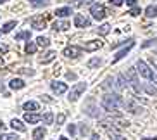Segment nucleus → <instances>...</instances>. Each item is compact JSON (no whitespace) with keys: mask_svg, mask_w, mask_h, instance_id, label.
Here are the masks:
<instances>
[{"mask_svg":"<svg viewBox=\"0 0 157 140\" xmlns=\"http://www.w3.org/2000/svg\"><path fill=\"white\" fill-rule=\"evenodd\" d=\"M36 49H38V45L35 42H28V43H26V47H24V52H26V54H35Z\"/></svg>","mask_w":157,"mask_h":140,"instance_id":"5701e85b","label":"nucleus"},{"mask_svg":"<svg viewBox=\"0 0 157 140\" xmlns=\"http://www.w3.org/2000/svg\"><path fill=\"white\" fill-rule=\"evenodd\" d=\"M4 2H5V0H0V4H4Z\"/></svg>","mask_w":157,"mask_h":140,"instance_id":"603ef678","label":"nucleus"},{"mask_svg":"<svg viewBox=\"0 0 157 140\" xmlns=\"http://www.w3.org/2000/svg\"><path fill=\"white\" fill-rule=\"evenodd\" d=\"M52 28L56 29V31H66V29L71 28V26H69L67 21H56V23L52 24Z\"/></svg>","mask_w":157,"mask_h":140,"instance_id":"dca6fc26","label":"nucleus"},{"mask_svg":"<svg viewBox=\"0 0 157 140\" xmlns=\"http://www.w3.org/2000/svg\"><path fill=\"white\" fill-rule=\"evenodd\" d=\"M123 107H124L126 111H129L131 114H142V111H143L138 104L135 102V100H131V99H126L124 104H123Z\"/></svg>","mask_w":157,"mask_h":140,"instance_id":"0eeeda50","label":"nucleus"},{"mask_svg":"<svg viewBox=\"0 0 157 140\" xmlns=\"http://www.w3.org/2000/svg\"><path fill=\"white\" fill-rule=\"evenodd\" d=\"M109 31H111V24H102L100 28H98V33L100 35H109Z\"/></svg>","mask_w":157,"mask_h":140,"instance_id":"473e14b6","label":"nucleus"},{"mask_svg":"<svg viewBox=\"0 0 157 140\" xmlns=\"http://www.w3.org/2000/svg\"><path fill=\"white\" fill-rule=\"evenodd\" d=\"M154 43H157V37L155 38H154V40H147V42H145V43H143V49H147V47H150V45H154Z\"/></svg>","mask_w":157,"mask_h":140,"instance_id":"4c0bfd02","label":"nucleus"},{"mask_svg":"<svg viewBox=\"0 0 157 140\" xmlns=\"http://www.w3.org/2000/svg\"><path fill=\"white\" fill-rule=\"evenodd\" d=\"M0 33H2V31H0Z\"/></svg>","mask_w":157,"mask_h":140,"instance_id":"864d4df0","label":"nucleus"},{"mask_svg":"<svg viewBox=\"0 0 157 140\" xmlns=\"http://www.w3.org/2000/svg\"><path fill=\"white\" fill-rule=\"evenodd\" d=\"M36 43H38L40 47H48V43H50V40H48L47 37H38V38H36Z\"/></svg>","mask_w":157,"mask_h":140,"instance_id":"c756f323","label":"nucleus"},{"mask_svg":"<svg viewBox=\"0 0 157 140\" xmlns=\"http://www.w3.org/2000/svg\"><path fill=\"white\" fill-rule=\"evenodd\" d=\"M31 28H35V29H43V28H47V21H45V18L43 16H35V18L31 19Z\"/></svg>","mask_w":157,"mask_h":140,"instance_id":"9b49d317","label":"nucleus"},{"mask_svg":"<svg viewBox=\"0 0 157 140\" xmlns=\"http://www.w3.org/2000/svg\"><path fill=\"white\" fill-rule=\"evenodd\" d=\"M52 0H29V4L33 5V7H45V5H48Z\"/></svg>","mask_w":157,"mask_h":140,"instance_id":"a878e982","label":"nucleus"},{"mask_svg":"<svg viewBox=\"0 0 157 140\" xmlns=\"http://www.w3.org/2000/svg\"><path fill=\"white\" fill-rule=\"evenodd\" d=\"M90 14L93 16V19H97V21H102V19L105 18V7L102 4H93L92 7H90Z\"/></svg>","mask_w":157,"mask_h":140,"instance_id":"39448f33","label":"nucleus"},{"mask_svg":"<svg viewBox=\"0 0 157 140\" xmlns=\"http://www.w3.org/2000/svg\"><path fill=\"white\" fill-rule=\"evenodd\" d=\"M67 133L73 137L74 133H76V125H69V126H67Z\"/></svg>","mask_w":157,"mask_h":140,"instance_id":"ea45409f","label":"nucleus"},{"mask_svg":"<svg viewBox=\"0 0 157 140\" xmlns=\"http://www.w3.org/2000/svg\"><path fill=\"white\" fill-rule=\"evenodd\" d=\"M56 56H57V54H56L54 50H48L45 56L40 57V62H42V64H48V62H52L54 59H56Z\"/></svg>","mask_w":157,"mask_h":140,"instance_id":"a211bd4d","label":"nucleus"},{"mask_svg":"<svg viewBox=\"0 0 157 140\" xmlns=\"http://www.w3.org/2000/svg\"><path fill=\"white\" fill-rule=\"evenodd\" d=\"M50 88L54 93H57V95H62V93L67 92V85L62 83V81H59V80H54V81H50Z\"/></svg>","mask_w":157,"mask_h":140,"instance_id":"6e6552de","label":"nucleus"},{"mask_svg":"<svg viewBox=\"0 0 157 140\" xmlns=\"http://www.w3.org/2000/svg\"><path fill=\"white\" fill-rule=\"evenodd\" d=\"M111 4L112 5H123L124 4V0H111Z\"/></svg>","mask_w":157,"mask_h":140,"instance_id":"37998d69","label":"nucleus"},{"mask_svg":"<svg viewBox=\"0 0 157 140\" xmlns=\"http://www.w3.org/2000/svg\"><path fill=\"white\" fill-rule=\"evenodd\" d=\"M109 137H111L112 140H126L124 137H121V135H117V133H114V131H109Z\"/></svg>","mask_w":157,"mask_h":140,"instance_id":"f704fd0d","label":"nucleus"},{"mask_svg":"<svg viewBox=\"0 0 157 140\" xmlns=\"http://www.w3.org/2000/svg\"><path fill=\"white\" fill-rule=\"evenodd\" d=\"M66 78H67V80H76V75L69 71V73H66Z\"/></svg>","mask_w":157,"mask_h":140,"instance_id":"79ce46f5","label":"nucleus"},{"mask_svg":"<svg viewBox=\"0 0 157 140\" xmlns=\"http://www.w3.org/2000/svg\"><path fill=\"white\" fill-rule=\"evenodd\" d=\"M85 90H86V83H76L73 88H71L69 97H67V99H69L71 102H76V100L81 97V93H83Z\"/></svg>","mask_w":157,"mask_h":140,"instance_id":"20e7f679","label":"nucleus"},{"mask_svg":"<svg viewBox=\"0 0 157 140\" xmlns=\"http://www.w3.org/2000/svg\"><path fill=\"white\" fill-rule=\"evenodd\" d=\"M145 16L147 18H155L157 16V5H148L145 9Z\"/></svg>","mask_w":157,"mask_h":140,"instance_id":"4be33fe9","label":"nucleus"},{"mask_svg":"<svg viewBox=\"0 0 157 140\" xmlns=\"http://www.w3.org/2000/svg\"><path fill=\"white\" fill-rule=\"evenodd\" d=\"M17 73H21V75H29V76H33L35 75V69H31V68H21V69H17Z\"/></svg>","mask_w":157,"mask_h":140,"instance_id":"72a5a7b5","label":"nucleus"},{"mask_svg":"<svg viewBox=\"0 0 157 140\" xmlns=\"http://www.w3.org/2000/svg\"><path fill=\"white\" fill-rule=\"evenodd\" d=\"M126 4L131 5V7H135V5H136V0H126Z\"/></svg>","mask_w":157,"mask_h":140,"instance_id":"a18cd8bd","label":"nucleus"},{"mask_svg":"<svg viewBox=\"0 0 157 140\" xmlns=\"http://www.w3.org/2000/svg\"><path fill=\"white\" fill-rule=\"evenodd\" d=\"M10 126H12L14 130H17V131H26V126L23 125V121H19L17 118H14V119L10 121Z\"/></svg>","mask_w":157,"mask_h":140,"instance_id":"412c9836","label":"nucleus"},{"mask_svg":"<svg viewBox=\"0 0 157 140\" xmlns=\"http://www.w3.org/2000/svg\"><path fill=\"white\" fill-rule=\"evenodd\" d=\"M59 140H67V138H66V137H59Z\"/></svg>","mask_w":157,"mask_h":140,"instance_id":"8fccbe9b","label":"nucleus"},{"mask_svg":"<svg viewBox=\"0 0 157 140\" xmlns=\"http://www.w3.org/2000/svg\"><path fill=\"white\" fill-rule=\"evenodd\" d=\"M19 137L16 133H2L0 135V140H17Z\"/></svg>","mask_w":157,"mask_h":140,"instance_id":"7c9ffc66","label":"nucleus"},{"mask_svg":"<svg viewBox=\"0 0 157 140\" xmlns=\"http://www.w3.org/2000/svg\"><path fill=\"white\" fill-rule=\"evenodd\" d=\"M81 52H83V49L78 45H69V47H66L64 50H62V56L66 57H69V59H76V57L81 56Z\"/></svg>","mask_w":157,"mask_h":140,"instance_id":"423d86ee","label":"nucleus"},{"mask_svg":"<svg viewBox=\"0 0 157 140\" xmlns=\"http://www.w3.org/2000/svg\"><path fill=\"white\" fill-rule=\"evenodd\" d=\"M136 71L138 69H135V68H129L128 71H126V78H128L129 85L135 88V92H142L143 90V85H140L138 81V76H136Z\"/></svg>","mask_w":157,"mask_h":140,"instance_id":"7ed1b4c3","label":"nucleus"},{"mask_svg":"<svg viewBox=\"0 0 157 140\" xmlns=\"http://www.w3.org/2000/svg\"><path fill=\"white\" fill-rule=\"evenodd\" d=\"M100 47H102V42H98V40H92V42L85 43V50L93 52V50H97V49H100Z\"/></svg>","mask_w":157,"mask_h":140,"instance_id":"2eb2a0df","label":"nucleus"},{"mask_svg":"<svg viewBox=\"0 0 157 140\" xmlns=\"http://www.w3.org/2000/svg\"><path fill=\"white\" fill-rule=\"evenodd\" d=\"M133 45H135V40H133V38H131V40H129V42H128V45H126L124 49H123V50H119V52H117V54H116V56H114V59H112V62H114V64H116V62H117V61H121L123 57H126V54H128V52L131 50V49H133Z\"/></svg>","mask_w":157,"mask_h":140,"instance_id":"9d476101","label":"nucleus"},{"mask_svg":"<svg viewBox=\"0 0 157 140\" xmlns=\"http://www.w3.org/2000/svg\"><path fill=\"white\" fill-rule=\"evenodd\" d=\"M69 2L73 5H78V7H79V5H83V4H88L90 0H69Z\"/></svg>","mask_w":157,"mask_h":140,"instance_id":"c9c22d12","label":"nucleus"},{"mask_svg":"<svg viewBox=\"0 0 157 140\" xmlns=\"http://www.w3.org/2000/svg\"><path fill=\"white\" fill-rule=\"evenodd\" d=\"M31 38V33L29 31H21L16 35V40H29Z\"/></svg>","mask_w":157,"mask_h":140,"instance_id":"c85d7f7f","label":"nucleus"},{"mask_svg":"<svg viewBox=\"0 0 157 140\" xmlns=\"http://www.w3.org/2000/svg\"><path fill=\"white\" fill-rule=\"evenodd\" d=\"M45 128H42V126H40V128H35V130H33V140H42L43 137H45Z\"/></svg>","mask_w":157,"mask_h":140,"instance_id":"aec40b11","label":"nucleus"},{"mask_svg":"<svg viewBox=\"0 0 157 140\" xmlns=\"http://www.w3.org/2000/svg\"><path fill=\"white\" fill-rule=\"evenodd\" d=\"M114 87V80L112 78H107V80H104V83H102V88L104 90H107V88H112Z\"/></svg>","mask_w":157,"mask_h":140,"instance_id":"2f4dec72","label":"nucleus"},{"mask_svg":"<svg viewBox=\"0 0 157 140\" xmlns=\"http://www.w3.org/2000/svg\"><path fill=\"white\" fill-rule=\"evenodd\" d=\"M16 21H9V23H5L4 26H2V29H0V31L2 33H9V31H12V28H16Z\"/></svg>","mask_w":157,"mask_h":140,"instance_id":"bb28decb","label":"nucleus"},{"mask_svg":"<svg viewBox=\"0 0 157 140\" xmlns=\"http://www.w3.org/2000/svg\"><path fill=\"white\" fill-rule=\"evenodd\" d=\"M57 18H67V16L73 14V10H71V7H59V9L56 10Z\"/></svg>","mask_w":157,"mask_h":140,"instance_id":"6ab92c4d","label":"nucleus"},{"mask_svg":"<svg viewBox=\"0 0 157 140\" xmlns=\"http://www.w3.org/2000/svg\"><path fill=\"white\" fill-rule=\"evenodd\" d=\"M123 104H124V99L121 97L119 93H105L100 100L102 109L107 112H111V114H117Z\"/></svg>","mask_w":157,"mask_h":140,"instance_id":"f257e3e1","label":"nucleus"},{"mask_svg":"<svg viewBox=\"0 0 157 140\" xmlns=\"http://www.w3.org/2000/svg\"><path fill=\"white\" fill-rule=\"evenodd\" d=\"M143 92H147L148 95H152V97H157V88L154 85H143Z\"/></svg>","mask_w":157,"mask_h":140,"instance_id":"b1692460","label":"nucleus"},{"mask_svg":"<svg viewBox=\"0 0 157 140\" xmlns=\"http://www.w3.org/2000/svg\"><path fill=\"white\" fill-rule=\"evenodd\" d=\"M42 121L45 123V125H52V121H54V112L47 111L45 114H43V116H42Z\"/></svg>","mask_w":157,"mask_h":140,"instance_id":"393cba45","label":"nucleus"},{"mask_svg":"<svg viewBox=\"0 0 157 140\" xmlns=\"http://www.w3.org/2000/svg\"><path fill=\"white\" fill-rule=\"evenodd\" d=\"M155 59H157V54H155ZM150 61H152V64H154V66H155V68H157V61H154V56L150 57Z\"/></svg>","mask_w":157,"mask_h":140,"instance_id":"de8ad7c7","label":"nucleus"},{"mask_svg":"<svg viewBox=\"0 0 157 140\" xmlns=\"http://www.w3.org/2000/svg\"><path fill=\"white\" fill-rule=\"evenodd\" d=\"M64 121H66V114L64 112H60L59 116H57V125H62Z\"/></svg>","mask_w":157,"mask_h":140,"instance_id":"58836bf2","label":"nucleus"},{"mask_svg":"<svg viewBox=\"0 0 157 140\" xmlns=\"http://www.w3.org/2000/svg\"><path fill=\"white\" fill-rule=\"evenodd\" d=\"M7 50H9V47L4 45V43H0V54H5Z\"/></svg>","mask_w":157,"mask_h":140,"instance_id":"a19ab883","label":"nucleus"},{"mask_svg":"<svg viewBox=\"0 0 157 140\" xmlns=\"http://www.w3.org/2000/svg\"><path fill=\"white\" fill-rule=\"evenodd\" d=\"M92 140H100V137H98V133H92Z\"/></svg>","mask_w":157,"mask_h":140,"instance_id":"49530a36","label":"nucleus"},{"mask_svg":"<svg viewBox=\"0 0 157 140\" xmlns=\"http://www.w3.org/2000/svg\"><path fill=\"white\" fill-rule=\"evenodd\" d=\"M86 133H88V126H85V125H81V135H86Z\"/></svg>","mask_w":157,"mask_h":140,"instance_id":"c03bdc74","label":"nucleus"},{"mask_svg":"<svg viewBox=\"0 0 157 140\" xmlns=\"http://www.w3.org/2000/svg\"><path fill=\"white\" fill-rule=\"evenodd\" d=\"M24 121L29 123V125H35V123L42 121V116L36 114V112H26V114H24Z\"/></svg>","mask_w":157,"mask_h":140,"instance_id":"ddd939ff","label":"nucleus"},{"mask_svg":"<svg viewBox=\"0 0 157 140\" xmlns=\"http://www.w3.org/2000/svg\"><path fill=\"white\" fill-rule=\"evenodd\" d=\"M102 64V59H98V57H93V59H90V61H88V68H90V69H93V68H98V66Z\"/></svg>","mask_w":157,"mask_h":140,"instance_id":"cd10ccee","label":"nucleus"},{"mask_svg":"<svg viewBox=\"0 0 157 140\" xmlns=\"http://www.w3.org/2000/svg\"><path fill=\"white\" fill-rule=\"evenodd\" d=\"M140 12H142V10H140V7H136V5H135L133 9H131V10L128 12V14H129V16H138Z\"/></svg>","mask_w":157,"mask_h":140,"instance_id":"e433bc0d","label":"nucleus"},{"mask_svg":"<svg viewBox=\"0 0 157 140\" xmlns=\"http://www.w3.org/2000/svg\"><path fill=\"white\" fill-rule=\"evenodd\" d=\"M126 87H128V78H126V75H117V78H116V88L121 92Z\"/></svg>","mask_w":157,"mask_h":140,"instance_id":"f8f14e48","label":"nucleus"},{"mask_svg":"<svg viewBox=\"0 0 157 140\" xmlns=\"http://www.w3.org/2000/svg\"><path fill=\"white\" fill-rule=\"evenodd\" d=\"M142 140H157V137H155V138H142Z\"/></svg>","mask_w":157,"mask_h":140,"instance_id":"09e8293b","label":"nucleus"},{"mask_svg":"<svg viewBox=\"0 0 157 140\" xmlns=\"http://www.w3.org/2000/svg\"><path fill=\"white\" fill-rule=\"evenodd\" d=\"M90 24H92V21H90L86 16H83V14L74 16V26H76V28H90Z\"/></svg>","mask_w":157,"mask_h":140,"instance_id":"1a4fd4ad","label":"nucleus"},{"mask_svg":"<svg viewBox=\"0 0 157 140\" xmlns=\"http://www.w3.org/2000/svg\"><path fill=\"white\" fill-rule=\"evenodd\" d=\"M38 102H35V100H28V102H24V106H23V109L26 112H35V111H38Z\"/></svg>","mask_w":157,"mask_h":140,"instance_id":"f3484780","label":"nucleus"},{"mask_svg":"<svg viewBox=\"0 0 157 140\" xmlns=\"http://www.w3.org/2000/svg\"><path fill=\"white\" fill-rule=\"evenodd\" d=\"M9 87H10L12 90H21V88H24V87H26V83H24L21 78H14V80H10Z\"/></svg>","mask_w":157,"mask_h":140,"instance_id":"4468645a","label":"nucleus"},{"mask_svg":"<svg viewBox=\"0 0 157 140\" xmlns=\"http://www.w3.org/2000/svg\"><path fill=\"white\" fill-rule=\"evenodd\" d=\"M2 66H4V61H2V59H0V68H2Z\"/></svg>","mask_w":157,"mask_h":140,"instance_id":"3c124183","label":"nucleus"},{"mask_svg":"<svg viewBox=\"0 0 157 140\" xmlns=\"http://www.w3.org/2000/svg\"><path fill=\"white\" fill-rule=\"evenodd\" d=\"M136 68H138V73H140V75H142L145 80H150V81L157 83V73L150 69V66H148L145 61H138V62H136Z\"/></svg>","mask_w":157,"mask_h":140,"instance_id":"f03ea898","label":"nucleus"}]
</instances>
